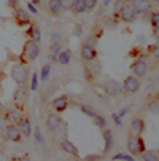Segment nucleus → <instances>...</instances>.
Instances as JSON below:
<instances>
[{
  "label": "nucleus",
  "instance_id": "nucleus-1",
  "mask_svg": "<svg viewBox=\"0 0 159 161\" xmlns=\"http://www.w3.org/2000/svg\"><path fill=\"white\" fill-rule=\"evenodd\" d=\"M27 77H29V69L24 64H13L11 65V78L13 81H16L18 86L26 85L27 83Z\"/></svg>",
  "mask_w": 159,
  "mask_h": 161
},
{
  "label": "nucleus",
  "instance_id": "nucleus-2",
  "mask_svg": "<svg viewBox=\"0 0 159 161\" xmlns=\"http://www.w3.org/2000/svg\"><path fill=\"white\" fill-rule=\"evenodd\" d=\"M140 89V78L137 77H134V75H129L124 78L123 81V91L127 94H134V93H137V91Z\"/></svg>",
  "mask_w": 159,
  "mask_h": 161
},
{
  "label": "nucleus",
  "instance_id": "nucleus-3",
  "mask_svg": "<svg viewBox=\"0 0 159 161\" xmlns=\"http://www.w3.org/2000/svg\"><path fill=\"white\" fill-rule=\"evenodd\" d=\"M103 91L111 97H118L123 93V85L116 80H107L103 83Z\"/></svg>",
  "mask_w": 159,
  "mask_h": 161
},
{
  "label": "nucleus",
  "instance_id": "nucleus-4",
  "mask_svg": "<svg viewBox=\"0 0 159 161\" xmlns=\"http://www.w3.org/2000/svg\"><path fill=\"white\" fill-rule=\"evenodd\" d=\"M130 69H132L134 77L143 78V77L146 75V72H148V62H146L145 58H140V59H137V61H134V64H132Z\"/></svg>",
  "mask_w": 159,
  "mask_h": 161
},
{
  "label": "nucleus",
  "instance_id": "nucleus-5",
  "mask_svg": "<svg viewBox=\"0 0 159 161\" xmlns=\"http://www.w3.org/2000/svg\"><path fill=\"white\" fill-rule=\"evenodd\" d=\"M129 5L137 14H146L151 11V0H130Z\"/></svg>",
  "mask_w": 159,
  "mask_h": 161
},
{
  "label": "nucleus",
  "instance_id": "nucleus-6",
  "mask_svg": "<svg viewBox=\"0 0 159 161\" xmlns=\"http://www.w3.org/2000/svg\"><path fill=\"white\" fill-rule=\"evenodd\" d=\"M137 16H139V14L132 10L130 5H126V7L116 14V18H118L119 21L127 22V24H130V22H135V21H137Z\"/></svg>",
  "mask_w": 159,
  "mask_h": 161
},
{
  "label": "nucleus",
  "instance_id": "nucleus-7",
  "mask_svg": "<svg viewBox=\"0 0 159 161\" xmlns=\"http://www.w3.org/2000/svg\"><path fill=\"white\" fill-rule=\"evenodd\" d=\"M24 117H22V110L21 107H10L7 112H5V120L8 125H16L19 120H22Z\"/></svg>",
  "mask_w": 159,
  "mask_h": 161
},
{
  "label": "nucleus",
  "instance_id": "nucleus-8",
  "mask_svg": "<svg viewBox=\"0 0 159 161\" xmlns=\"http://www.w3.org/2000/svg\"><path fill=\"white\" fill-rule=\"evenodd\" d=\"M84 69H86V75L89 78H94V77H97L102 72V62L99 59H93V61L86 62V67Z\"/></svg>",
  "mask_w": 159,
  "mask_h": 161
},
{
  "label": "nucleus",
  "instance_id": "nucleus-9",
  "mask_svg": "<svg viewBox=\"0 0 159 161\" xmlns=\"http://www.w3.org/2000/svg\"><path fill=\"white\" fill-rule=\"evenodd\" d=\"M26 56L29 61H35L40 56V45L34 40H27L26 43Z\"/></svg>",
  "mask_w": 159,
  "mask_h": 161
},
{
  "label": "nucleus",
  "instance_id": "nucleus-10",
  "mask_svg": "<svg viewBox=\"0 0 159 161\" xmlns=\"http://www.w3.org/2000/svg\"><path fill=\"white\" fill-rule=\"evenodd\" d=\"M80 56L84 62H89L93 59H97V51L94 47H89V45H81V50H80Z\"/></svg>",
  "mask_w": 159,
  "mask_h": 161
},
{
  "label": "nucleus",
  "instance_id": "nucleus-11",
  "mask_svg": "<svg viewBox=\"0 0 159 161\" xmlns=\"http://www.w3.org/2000/svg\"><path fill=\"white\" fill-rule=\"evenodd\" d=\"M26 101H27V88H26V85H21V86H18L16 93H14V104H16V107H22L26 104Z\"/></svg>",
  "mask_w": 159,
  "mask_h": 161
},
{
  "label": "nucleus",
  "instance_id": "nucleus-12",
  "mask_svg": "<svg viewBox=\"0 0 159 161\" xmlns=\"http://www.w3.org/2000/svg\"><path fill=\"white\" fill-rule=\"evenodd\" d=\"M14 19H16V22L19 26H29L30 24V16H29V13L24 10V8H16L14 10Z\"/></svg>",
  "mask_w": 159,
  "mask_h": 161
},
{
  "label": "nucleus",
  "instance_id": "nucleus-13",
  "mask_svg": "<svg viewBox=\"0 0 159 161\" xmlns=\"http://www.w3.org/2000/svg\"><path fill=\"white\" fill-rule=\"evenodd\" d=\"M61 125H62V120H61V117H59L57 113H50V115H48V118H46V128H48L50 131L59 129Z\"/></svg>",
  "mask_w": 159,
  "mask_h": 161
},
{
  "label": "nucleus",
  "instance_id": "nucleus-14",
  "mask_svg": "<svg viewBox=\"0 0 159 161\" xmlns=\"http://www.w3.org/2000/svg\"><path fill=\"white\" fill-rule=\"evenodd\" d=\"M130 129H132L134 134L140 136V134L145 131V120L140 118V117H135V118L130 121Z\"/></svg>",
  "mask_w": 159,
  "mask_h": 161
},
{
  "label": "nucleus",
  "instance_id": "nucleus-15",
  "mask_svg": "<svg viewBox=\"0 0 159 161\" xmlns=\"http://www.w3.org/2000/svg\"><path fill=\"white\" fill-rule=\"evenodd\" d=\"M16 126H18V129H19V132H21L22 136L29 137V136L32 134V125H30V121H29L27 118L19 120V121L16 123Z\"/></svg>",
  "mask_w": 159,
  "mask_h": 161
},
{
  "label": "nucleus",
  "instance_id": "nucleus-16",
  "mask_svg": "<svg viewBox=\"0 0 159 161\" xmlns=\"http://www.w3.org/2000/svg\"><path fill=\"white\" fill-rule=\"evenodd\" d=\"M127 150L132 155H140L139 153V136L137 134H130L127 137Z\"/></svg>",
  "mask_w": 159,
  "mask_h": 161
},
{
  "label": "nucleus",
  "instance_id": "nucleus-17",
  "mask_svg": "<svg viewBox=\"0 0 159 161\" xmlns=\"http://www.w3.org/2000/svg\"><path fill=\"white\" fill-rule=\"evenodd\" d=\"M51 107L56 112H64L67 107H69V99H67V96H59L51 102Z\"/></svg>",
  "mask_w": 159,
  "mask_h": 161
},
{
  "label": "nucleus",
  "instance_id": "nucleus-18",
  "mask_svg": "<svg viewBox=\"0 0 159 161\" xmlns=\"http://www.w3.org/2000/svg\"><path fill=\"white\" fill-rule=\"evenodd\" d=\"M5 134H7L8 139H10V141H13V142L21 141V137H22V134L19 132V129H18V126H16V125H8V126H7Z\"/></svg>",
  "mask_w": 159,
  "mask_h": 161
},
{
  "label": "nucleus",
  "instance_id": "nucleus-19",
  "mask_svg": "<svg viewBox=\"0 0 159 161\" xmlns=\"http://www.w3.org/2000/svg\"><path fill=\"white\" fill-rule=\"evenodd\" d=\"M61 150L65 152V153H69V155H73V156L78 155V148H77V145H73V142H70L69 139L61 141Z\"/></svg>",
  "mask_w": 159,
  "mask_h": 161
},
{
  "label": "nucleus",
  "instance_id": "nucleus-20",
  "mask_svg": "<svg viewBox=\"0 0 159 161\" xmlns=\"http://www.w3.org/2000/svg\"><path fill=\"white\" fill-rule=\"evenodd\" d=\"M103 141H105V153H108L113 148V144H115V139H113V134L110 129H103Z\"/></svg>",
  "mask_w": 159,
  "mask_h": 161
},
{
  "label": "nucleus",
  "instance_id": "nucleus-21",
  "mask_svg": "<svg viewBox=\"0 0 159 161\" xmlns=\"http://www.w3.org/2000/svg\"><path fill=\"white\" fill-rule=\"evenodd\" d=\"M70 59H72V51L70 50H64L57 54V62L62 64V65H67L70 62Z\"/></svg>",
  "mask_w": 159,
  "mask_h": 161
},
{
  "label": "nucleus",
  "instance_id": "nucleus-22",
  "mask_svg": "<svg viewBox=\"0 0 159 161\" xmlns=\"http://www.w3.org/2000/svg\"><path fill=\"white\" fill-rule=\"evenodd\" d=\"M48 10L53 14H59L62 11V2L61 0H48Z\"/></svg>",
  "mask_w": 159,
  "mask_h": 161
},
{
  "label": "nucleus",
  "instance_id": "nucleus-23",
  "mask_svg": "<svg viewBox=\"0 0 159 161\" xmlns=\"http://www.w3.org/2000/svg\"><path fill=\"white\" fill-rule=\"evenodd\" d=\"M27 35H29V40H34V42H40V38H41V34H40V29L38 27H35V26H30L27 31Z\"/></svg>",
  "mask_w": 159,
  "mask_h": 161
},
{
  "label": "nucleus",
  "instance_id": "nucleus-24",
  "mask_svg": "<svg viewBox=\"0 0 159 161\" xmlns=\"http://www.w3.org/2000/svg\"><path fill=\"white\" fill-rule=\"evenodd\" d=\"M143 161H159V152L157 150H145L142 153Z\"/></svg>",
  "mask_w": 159,
  "mask_h": 161
},
{
  "label": "nucleus",
  "instance_id": "nucleus-25",
  "mask_svg": "<svg viewBox=\"0 0 159 161\" xmlns=\"http://www.w3.org/2000/svg\"><path fill=\"white\" fill-rule=\"evenodd\" d=\"M72 11H73V13H77V14L84 13V11H86V2H84V0H75Z\"/></svg>",
  "mask_w": 159,
  "mask_h": 161
},
{
  "label": "nucleus",
  "instance_id": "nucleus-26",
  "mask_svg": "<svg viewBox=\"0 0 159 161\" xmlns=\"http://www.w3.org/2000/svg\"><path fill=\"white\" fill-rule=\"evenodd\" d=\"M127 5V0H115V3H113V16L116 18V14Z\"/></svg>",
  "mask_w": 159,
  "mask_h": 161
},
{
  "label": "nucleus",
  "instance_id": "nucleus-27",
  "mask_svg": "<svg viewBox=\"0 0 159 161\" xmlns=\"http://www.w3.org/2000/svg\"><path fill=\"white\" fill-rule=\"evenodd\" d=\"M80 108H81V112H83L84 115H87V117H91V118H94L96 115H97L96 110H94L93 107H89V105H81Z\"/></svg>",
  "mask_w": 159,
  "mask_h": 161
},
{
  "label": "nucleus",
  "instance_id": "nucleus-28",
  "mask_svg": "<svg viewBox=\"0 0 159 161\" xmlns=\"http://www.w3.org/2000/svg\"><path fill=\"white\" fill-rule=\"evenodd\" d=\"M94 123H96V126H99V128H107V120L102 117V115H96L94 117Z\"/></svg>",
  "mask_w": 159,
  "mask_h": 161
},
{
  "label": "nucleus",
  "instance_id": "nucleus-29",
  "mask_svg": "<svg viewBox=\"0 0 159 161\" xmlns=\"http://www.w3.org/2000/svg\"><path fill=\"white\" fill-rule=\"evenodd\" d=\"M150 22H151V26H153L154 29H157V31H159V11H154V13L151 14Z\"/></svg>",
  "mask_w": 159,
  "mask_h": 161
},
{
  "label": "nucleus",
  "instance_id": "nucleus-30",
  "mask_svg": "<svg viewBox=\"0 0 159 161\" xmlns=\"http://www.w3.org/2000/svg\"><path fill=\"white\" fill-rule=\"evenodd\" d=\"M97 40H99V37H97L96 34H91L89 37H86V40H84V45H89V47H94V45L97 43Z\"/></svg>",
  "mask_w": 159,
  "mask_h": 161
},
{
  "label": "nucleus",
  "instance_id": "nucleus-31",
  "mask_svg": "<svg viewBox=\"0 0 159 161\" xmlns=\"http://www.w3.org/2000/svg\"><path fill=\"white\" fill-rule=\"evenodd\" d=\"M59 53H61V45H59V43H53L51 47H50V56L57 58Z\"/></svg>",
  "mask_w": 159,
  "mask_h": 161
},
{
  "label": "nucleus",
  "instance_id": "nucleus-32",
  "mask_svg": "<svg viewBox=\"0 0 159 161\" xmlns=\"http://www.w3.org/2000/svg\"><path fill=\"white\" fill-rule=\"evenodd\" d=\"M148 110H150L151 113H159V99L148 102Z\"/></svg>",
  "mask_w": 159,
  "mask_h": 161
},
{
  "label": "nucleus",
  "instance_id": "nucleus-33",
  "mask_svg": "<svg viewBox=\"0 0 159 161\" xmlns=\"http://www.w3.org/2000/svg\"><path fill=\"white\" fill-rule=\"evenodd\" d=\"M50 70H51V65H50V64L43 65V69H41V80H43V81H45V80H48V77H50Z\"/></svg>",
  "mask_w": 159,
  "mask_h": 161
},
{
  "label": "nucleus",
  "instance_id": "nucleus-34",
  "mask_svg": "<svg viewBox=\"0 0 159 161\" xmlns=\"http://www.w3.org/2000/svg\"><path fill=\"white\" fill-rule=\"evenodd\" d=\"M62 2V10H72L75 0H61Z\"/></svg>",
  "mask_w": 159,
  "mask_h": 161
},
{
  "label": "nucleus",
  "instance_id": "nucleus-35",
  "mask_svg": "<svg viewBox=\"0 0 159 161\" xmlns=\"http://www.w3.org/2000/svg\"><path fill=\"white\" fill-rule=\"evenodd\" d=\"M84 2H86V11H91V10L96 8L99 0H84Z\"/></svg>",
  "mask_w": 159,
  "mask_h": 161
},
{
  "label": "nucleus",
  "instance_id": "nucleus-36",
  "mask_svg": "<svg viewBox=\"0 0 159 161\" xmlns=\"http://www.w3.org/2000/svg\"><path fill=\"white\" fill-rule=\"evenodd\" d=\"M151 54L154 59H159V43L154 45V47H151Z\"/></svg>",
  "mask_w": 159,
  "mask_h": 161
},
{
  "label": "nucleus",
  "instance_id": "nucleus-37",
  "mask_svg": "<svg viewBox=\"0 0 159 161\" xmlns=\"http://www.w3.org/2000/svg\"><path fill=\"white\" fill-rule=\"evenodd\" d=\"M113 159H126V161H134L132 156H127V155H115Z\"/></svg>",
  "mask_w": 159,
  "mask_h": 161
},
{
  "label": "nucleus",
  "instance_id": "nucleus-38",
  "mask_svg": "<svg viewBox=\"0 0 159 161\" xmlns=\"http://www.w3.org/2000/svg\"><path fill=\"white\" fill-rule=\"evenodd\" d=\"M37 81H38V75L34 74V77H32V85H30V89H32V91L37 89Z\"/></svg>",
  "mask_w": 159,
  "mask_h": 161
},
{
  "label": "nucleus",
  "instance_id": "nucleus-39",
  "mask_svg": "<svg viewBox=\"0 0 159 161\" xmlns=\"http://www.w3.org/2000/svg\"><path fill=\"white\" fill-rule=\"evenodd\" d=\"M145 152V142H143V139L139 136V153H143Z\"/></svg>",
  "mask_w": 159,
  "mask_h": 161
},
{
  "label": "nucleus",
  "instance_id": "nucleus-40",
  "mask_svg": "<svg viewBox=\"0 0 159 161\" xmlns=\"http://www.w3.org/2000/svg\"><path fill=\"white\" fill-rule=\"evenodd\" d=\"M84 159H86V161H97V159H99V155H87Z\"/></svg>",
  "mask_w": 159,
  "mask_h": 161
},
{
  "label": "nucleus",
  "instance_id": "nucleus-41",
  "mask_svg": "<svg viewBox=\"0 0 159 161\" xmlns=\"http://www.w3.org/2000/svg\"><path fill=\"white\" fill-rule=\"evenodd\" d=\"M111 118L116 121V125H121V120H119V115H118V113H113V115H111Z\"/></svg>",
  "mask_w": 159,
  "mask_h": 161
},
{
  "label": "nucleus",
  "instance_id": "nucleus-42",
  "mask_svg": "<svg viewBox=\"0 0 159 161\" xmlns=\"http://www.w3.org/2000/svg\"><path fill=\"white\" fill-rule=\"evenodd\" d=\"M34 132H35V139H37V142H38V141L41 142V134H40V129L37 128V129H35Z\"/></svg>",
  "mask_w": 159,
  "mask_h": 161
},
{
  "label": "nucleus",
  "instance_id": "nucleus-43",
  "mask_svg": "<svg viewBox=\"0 0 159 161\" xmlns=\"http://www.w3.org/2000/svg\"><path fill=\"white\" fill-rule=\"evenodd\" d=\"M7 2H8V5H11V7L18 8V2H19V0H7Z\"/></svg>",
  "mask_w": 159,
  "mask_h": 161
},
{
  "label": "nucleus",
  "instance_id": "nucleus-44",
  "mask_svg": "<svg viewBox=\"0 0 159 161\" xmlns=\"http://www.w3.org/2000/svg\"><path fill=\"white\" fill-rule=\"evenodd\" d=\"M27 8H29V10H30L32 13H38V10H37V8L34 7V3H27Z\"/></svg>",
  "mask_w": 159,
  "mask_h": 161
},
{
  "label": "nucleus",
  "instance_id": "nucleus-45",
  "mask_svg": "<svg viewBox=\"0 0 159 161\" xmlns=\"http://www.w3.org/2000/svg\"><path fill=\"white\" fill-rule=\"evenodd\" d=\"M75 34H78V35H80V34H81V26H78V27H77V29H75Z\"/></svg>",
  "mask_w": 159,
  "mask_h": 161
},
{
  "label": "nucleus",
  "instance_id": "nucleus-46",
  "mask_svg": "<svg viewBox=\"0 0 159 161\" xmlns=\"http://www.w3.org/2000/svg\"><path fill=\"white\" fill-rule=\"evenodd\" d=\"M32 3H34V5H40L41 0H32Z\"/></svg>",
  "mask_w": 159,
  "mask_h": 161
},
{
  "label": "nucleus",
  "instance_id": "nucleus-47",
  "mask_svg": "<svg viewBox=\"0 0 159 161\" xmlns=\"http://www.w3.org/2000/svg\"><path fill=\"white\" fill-rule=\"evenodd\" d=\"M153 2H156V3H159V0H153Z\"/></svg>",
  "mask_w": 159,
  "mask_h": 161
},
{
  "label": "nucleus",
  "instance_id": "nucleus-48",
  "mask_svg": "<svg viewBox=\"0 0 159 161\" xmlns=\"http://www.w3.org/2000/svg\"><path fill=\"white\" fill-rule=\"evenodd\" d=\"M0 110H2V102H0Z\"/></svg>",
  "mask_w": 159,
  "mask_h": 161
}]
</instances>
